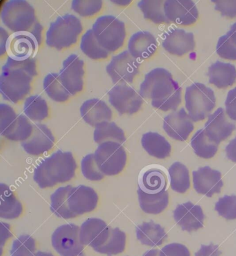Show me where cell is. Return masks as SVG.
I'll use <instances>...</instances> for the list:
<instances>
[{
	"label": "cell",
	"instance_id": "obj_56",
	"mask_svg": "<svg viewBox=\"0 0 236 256\" xmlns=\"http://www.w3.org/2000/svg\"><path fill=\"white\" fill-rule=\"evenodd\" d=\"M34 256H54L53 254L51 253H48V252H38L36 253Z\"/></svg>",
	"mask_w": 236,
	"mask_h": 256
},
{
	"label": "cell",
	"instance_id": "obj_57",
	"mask_svg": "<svg viewBox=\"0 0 236 256\" xmlns=\"http://www.w3.org/2000/svg\"><path fill=\"white\" fill-rule=\"evenodd\" d=\"M78 256H84V254H81L80 255H79Z\"/></svg>",
	"mask_w": 236,
	"mask_h": 256
},
{
	"label": "cell",
	"instance_id": "obj_55",
	"mask_svg": "<svg viewBox=\"0 0 236 256\" xmlns=\"http://www.w3.org/2000/svg\"><path fill=\"white\" fill-rule=\"evenodd\" d=\"M160 250H148L146 253L144 254V256H160Z\"/></svg>",
	"mask_w": 236,
	"mask_h": 256
},
{
	"label": "cell",
	"instance_id": "obj_11",
	"mask_svg": "<svg viewBox=\"0 0 236 256\" xmlns=\"http://www.w3.org/2000/svg\"><path fill=\"white\" fill-rule=\"evenodd\" d=\"M140 62L126 51L113 57L107 66V72L113 84L120 86L132 84L140 73Z\"/></svg>",
	"mask_w": 236,
	"mask_h": 256
},
{
	"label": "cell",
	"instance_id": "obj_47",
	"mask_svg": "<svg viewBox=\"0 0 236 256\" xmlns=\"http://www.w3.org/2000/svg\"><path fill=\"white\" fill-rule=\"evenodd\" d=\"M216 10L220 12L223 17L234 19L236 18V0H214Z\"/></svg>",
	"mask_w": 236,
	"mask_h": 256
},
{
	"label": "cell",
	"instance_id": "obj_46",
	"mask_svg": "<svg viewBox=\"0 0 236 256\" xmlns=\"http://www.w3.org/2000/svg\"><path fill=\"white\" fill-rule=\"evenodd\" d=\"M18 116V115L10 106L6 104H0V133L2 134L15 122Z\"/></svg>",
	"mask_w": 236,
	"mask_h": 256
},
{
	"label": "cell",
	"instance_id": "obj_5",
	"mask_svg": "<svg viewBox=\"0 0 236 256\" xmlns=\"http://www.w3.org/2000/svg\"><path fill=\"white\" fill-rule=\"evenodd\" d=\"M92 30L99 44L109 53H114L124 46L126 38V24L114 16L99 18Z\"/></svg>",
	"mask_w": 236,
	"mask_h": 256
},
{
	"label": "cell",
	"instance_id": "obj_40",
	"mask_svg": "<svg viewBox=\"0 0 236 256\" xmlns=\"http://www.w3.org/2000/svg\"><path fill=\"white\" fill-rule=\"evenodd\" d=\"M80 48L82 52L90 58L92 60H102L108 58L109 52L102 48L99 44L93 30H90L82 36L81 40Z\"/></svg>",
	"mask_w": 236,
	"mask_h": 256
},
{
	"label": "cell",
	"instance_id": "obj_35",
	"mask_svg": "<svg viewBox=\"0 0 236 256\" xmlns=\"http://www.w3.org/2000/svg\"><path fill=\"white\" fill-rule=\"evenodd\" d=\"M166 1L162 0H143L138 3V6L144 14L145 19L152 21L156 24L170 22L167 19L165 14Z\"/></svg>",
	"mask_w": 236,
	"mask_h": 256
},
{
	"label": "cell",
	"instance_id": "obj_54",
	"mask_svg": "<svg viewBox=\"0 0 236 256\" xmlns=\"http://www.w3.org/2000/svg\"><path fill=\"white\" fill-rule=\"evenodd\" d=\"M226 35L228 36L232 42L236 46V23L230 27V30Z\"/></svg>",
	"mask_w": 236,
	"mask_h": 256
},
{
	"label": "cell",
	"instance_id": "obj_3",
	"mask_svg": "<svg viewBox=\"0 0 236 256\" xmlns=\"http://www.w3.org/2000/svg\"><path fill=\"white\" fill-rule=\"evenodd\" d=\"M78 168L72 152L58 150L45 158L34 170V179L40 188H52L70 182Z\"/></svg>",
	"mask_w": 236,
	"mask_h": 256
},
{
	"label": "cell",
	"instance_id": "obj_20",
	"mask_svg": "<svg viewBox=\"0 0 236 256\" xmlns=\"http://www.w3.org/2000/svg\"><path fill=\"white\" fill-rule=\"evenodd\" d=\"M98 201L96 191L86 186L74 187L69 194L70 208L77 216L94 212Z\"/></svg>",
	"mask_w": 236,
	"mask_h": 256
},
{
	"label": "cell",
	"instance_id": "obj_8",
	"mask_svg": "<svg viewBox=\"0 0 236 256\" xmlns=\"http://www.w3.org/2000/svg\"><path fill=\"white\" fill-rule=\"evenodd\" d=\"M1 17L4 24L14 33L27 32L37 22L35 9L24 0L8 2L4 6Z\"/></svg>",
	"mask_w": 236,
	"mask_h": 256
},
{
	"label": "cell",
	"instance_id": "obj_29",
	"mask_svg": "<svg viewBox=\"0 0 236 256\" xmlns=\"http://www.w3.org/2000/svg\"><path fill=\"white\" fill-rule=\"evenodd\" d=\"M142 146L150 156L158 160H164L170 156L172 148L166 138L156 132L144 134Z\"/></svg>",
	"mask_w": 236,
	"mask_h": 256
},
{
	"label": "cell",
	"instance_id": "obj_36",
	"mask_svg": "<svg viewBox=\"0 0 236 256\" xmlns=\"http://www.w3.org/2000/svg\"><path fill=\"white\" fill-rule=\"evenodd\" d=\"M170 186L172 190L184 194L190 188V174L188 169L184 164L176 162L168 170Z\"/></svg>",
	"mask_w": 236,
	"mask_h": 256
},
{
	"label": "cell",
	"instance_id": "obj_19",
	"mask_svg": "<svg viewBox=\"0 0 236 256\" xmlns=\"http://www.w3.org/2000/svg\"><path fill=\"white\" fill-rule=\"evenodd\" d=\"M174 219L184 232H192L203 228L205 216L201 206L187 202L176 207Z\"/></svg>",
	"mask_w": 236,
	"mask_h": 256
},
{
	"label": "cell",
	"instance_id": "obj_17",
	"mask_svg": "<svg viewBox=\"0 0 236 256\" xmlns=\"http://www.w3.org/2000/svg\"><path fill=\"white\" fill-rule=\"evenodd\" d=\"M56 138L51 130L43 124L34 125L32 136L22 146L27 154L40 156L48 152L55 145Z\"/></svg>",
	"mask_w": 236,
	"mask_h": 256
},
{
	"label": "cell",
	"instance_id": "obj_38",
	"mask_svg": "<svg viewBox=\"0 0 236 256\" xmlns=\"http://www.w3.org/2000/svg\"><path fill=\"white\" fill-rule=\"evenodd\" d=\"M24 112L30 120L40 122L48 118L50 110L44 98L40 96H33L25 102Z\"/></svg>",
	"mask_w": 236,
	"mask_h": 256
},
{
	"label": "cell",
	"instance_id": "obj_53",
	"mask_svg": "<svg viewBox=\"0 0 236 256\" xmlns=\"http://www.w3.org/2000/svg\"><path fill=\"white\" fill-rule=\"evenodd\" d=\"M226 153L228 160L236 163V138L232 140L226 148Z\"/></svg>",
	"mask_w": 236,
	"mask_h": 256
},
{
	"label": "cell",
	"instance_id": "obj_24",
	"mask_svg": "<svg viewBox=\"0 0 236 256\" xmlns=\"http://www.w3.org/2000/svg\"><path fill=\"white\" fill-rule=\"evenodd\" d=\"M158 43L152 34L140 32L132 36L128 44V52L136 60H147L156 53Z\"/></svg>",
	"mask_w": 236,
	"mask_h": 256
},
{
	"label": "cell",
	"instance_id": "obj_18",
	"mask_svg": "<svg viewBox=\"0 0 236 256\" xmlns=\"http://www.w3.org/2000/svg\"><path fill=\"white\" fill-rule=\"evenodd\" d=\"M192 118L185 110L172 112L164 120V129L171 138L179 142H186L194 130Z\"/></svg>",
	"mask_w": 236,
	"mask_h": 256
},
{
	"label": "cell",
	"instance_id": "obj_44",
	"mask_svg": "<svg viewBox=\"0 0 236 256\" xmlns=\"http://www.w3.org/2000/svg\"><path fill=\"white\" fill-rule=\"evenodd\" d=\"M216 210L219 216L228 220H236V196H224L216 205Z\"/></svg>",
	"mask_w": 236,
	"mask_h": 256
},
{
	"label": "cell",
	"instance_id": "obj_13",
	"mask_svg": "<svg viewBox=\"0 0 236 256\" xmlns=\"http://www.w3.org/2000/svg\"><path fill=\"white\" fill-rule=\"evenodd\" d=\"M84 61L75 54L63 62L59 76L63 86L72 96L76 95L84 90Z\"/></svg>",
	"mask_w": 236,
	"mask_h": 256
},
{
	"label": "cell",
	"instance_id": "obj_37",
	"mask_svg": "<svg viewBox=\"0 0 236 256\" xmlns=\"http://www.w3.org/2000/svg\"><path fill=\"white\" fill-rule=\"evenodd\" d=\"M44 90L46 94L54 102H64L69 100L71 94L63 86L60 81V76L58 74H50L45 77Z\"/></svg>",
	"mask_w": 236,
	"mask_h": 256
},
{
	"label": "cell",
	"instance_id": "obj_14",
	"mask_svg": "<svg viewBox=\"0 0 236 256\" xmlns=\"http://www.w3.org/2000/svg\"><path fill=\"white\" fill-rule=\"evenodd\" d=\"M164 9L167 19L181 26L194 24L199 18L198 7L190 0H167Z\"/></svg>",
	"mask_w": 236,
	"mask_h": 256
},
{
	"label": "cell",
	"instance_id": "obj_39",
	"mask_svg": "<svg viewBox=\"0 0 236 256\" xmlns=\"http://www.w3.org/2000/svg\"><path fill=\"white\" fill-rule=\"evenodd\" d=\"M127 236L120 228H112L110 236L105 244L94 250L97 253L109 256L124 253L126 250Z\"/></svg>",
	"mask_w": 236,
	"mask_h": 256
},
{
	"label": "cell",
	"instance_id": "obj_28",
	"mask_svg": "<svg viewBox=\"0 0 236 256\" xmlns=\"http://www.w3.org/2000/svg\"><path fill=\"white\" fill-rule=\"evenodd\" d=\"M0 191V218L6 220H16L20 217L23 212V206L10 187L4 184H1Z\"/></svg>",
	"mask_w": 236,
	"mask_h": 256
},
{
	"label": "cell",
	"instance_id": "obj_16",
	"mask_svg": "<svg viewBox=\"0 0 236 256\" xmlns=\"http://www.w3.org/2000/svg\"><path fill=\"white\" fill-rule=\"evenodd\" d=\"M192 176L194 190L208 198L220 194L224 186L221 172L210 167L201 168L192 172Z\"/></svg>",
	"mask_w": 236,
	"mask_h": 256
},
{
	"label": "cell",
	"instance_id": "obj_42",
	"mask_svg": "<svg viewBox=\"0 0 236 256\" xmlns=\"http://www.w3.org/2000/svg\"><path fill=\"white\" fill-rule=\"evenodd\" d=\"M72 7L81 17H91L102 10V2L100 0H75L72 2Z\"/></svg>",
	"mask_w": 236,
	"mask_h": 256
},
{
	"label": "cell",
	"instance_id": "obj_7",
	"mask_svg": "<svg viewBox=\"0 0 236 256\" xmlns=\"http://www.w3.org/2000/svg\"><path fill=\"white\" fill-rule=\"evenodd\" d=\"M43 26L36 22L30 30L14 33L10 36L6 54L14 60H28L34 55L42 42Z\"/></svg>",
	"mask_w": 236,
	"mask_h": 256
},
{
	"label": "cell",
	"instance_id": "obj_21",
	"mask_svg": "<svg viewBox=\"0 0 236 256\" xmlns=\"http://www.w3.org/2000/svg\"><path fill=\"white\" fill-rule=\"evenodd\" d=\"M162 45L169 54L179 57L190 53L196 48L194 34L187 33L180 28H171L166 33Z\"/></svg>",
	"mask_w": 236,
	"mask_h": 256
},
{
	"label": "cell",
	"instance_id": "obj_9",
	"mask_svg": "<svg viewBox=\"0 0 236 256\" xmlns=\"http://www.w3.org/2000/svg\"><path fill=\"white\" fill-rule=\"evenodd\" d=\"M97 165L105 176H116L125 168L127 153L122 144L106 142L100 144L94 154Z\"/></svg>",
	"mask_w": 236,
	"mask_h": 256
},
{
	"label": "cell",
	"instance_id": "obj_25",
	"mask_svg": "<svg viewBox=\"0 0 236 256\" xmlns=\"http://www.w3.org/2000/svg\"><path fill=\"white\" fill-rule=\"evenodd\" d=\"M210 82L218 89H226L236 82V68L230 63L218 61L208 70Z\"/></svg>",
	"mask_w": 236,
	"mask_h": 256
},
{
	"label": "cell",
	"instance_id": "obj_33",
	"mask_svg": "<svg viewBox=\"0 0 236 256\" xmlns=\"http://www.w3.org/2000/svg\"><path fill=\"white\" fill-rule=\"evenodd\" d=\"M94 140L96 144L116 142L122 144L126 142L125 132L115 122H106L97 126L94 133Z\"/></svg>",
	"mask_w": 236,
	"mask_h": 256
},
{
	"label": "cell",
	"instance_id": "obj_52",
	"mask_svg": "<svg viewBox=\"0 0 236 256\" xmlns=\"http://www.w3.org/2000/svg\"><path fill=\"white\" fill-rule=\"evenodd\" d=\"M10 226L8 224L1 222V245L2 248L6 242L7 240L12 238Z\"/></svg>",
	"mask_w": 236,
	"mask_h": 256
},
{
	"label": "cell",
	"instance_id": "obj_6",
	"mask_svg": "<svg viewBox=\"0 0 236 256\" xmlns=\"http://www.w3.org/2000/svg\"><path fill=\"white\" fill-rule=\"evenodd\" d=\"M185 100L189 116L194 122H201L210 117L216 106L215 93L202 84H194L187 88Z\"/></svg>",
	"mask_w": 236,
	"mask_h": 256
},
{
	"label": "cell",
	"instance_id": "obj_34",
	"mask_svg": "<svg viewBox=\"0 0 236 256\" xmlns=\"http://www.w3.org/2000/svg\"><path fill=\"white\" fill-rule=\"evenodd\" d=\"M190 144L196 154L205 160L214 158L218 151V144L210 140L204 129L200 130L196 133Z\"/></svg>",
	"mask_w": 236,
	"mask_h": 256
},
{
	"label": "cell",
	"instance_id": "obj_49",
	"mask_svg": "<svg viewBox=\"0 0 236 256\" xmlns=\"http://www.w3.org/2000/svg\"><path fill=\"white\" fill-rule=\"evenodd\" d=\"M225 106L228 117L236 122V88L228 92Z\"/></svg>",
	"mask_w": 236,
	"mask_h": 256
},
{
	"label": "cell",
	"instance_id": "obj_1",
	"mask_svg": "<svg viewBox=\"0 0 236 256\" xmlns=\"http://www.w3.org/2000/svg\"><path fill=\"white\" fill-rule=\"evenodd\" d=\"M182 89L170 72L163 68L152 70L146 76L140 94L152 100V106L163 112L176 111L182 102Z\"/></svg>",
	"mask_w": 236,
	"mask_h": 256
},
{
	"label": "cell",
	"instance_id": "obj_27",
	"mask_svg": "<svg viewBox=\"0 0 236 256\" xmlns=\"http://www.w3.org/2000/svg\"><path fill=\"white\" fill-rule=\"evenodd\" d=\"M136 232L138 240L142 244L150 248L161 246L168 238L164 228L154 222L140 225L136 227Z\"/></svg>",
	"mask_w": 236,
	"mask_h": 256
},
{
	"label": "cell",
	"instance_id": "obj_31",
	"mask_svg": "<svg viewBox=\"0 0 236 256\" xmlns=\"http://www.w3.org/2000/svg\"><path fill=\"white\" fill-rule=\"evenodd\" d=\"M73 188L72 186L61 187L52 194L50 208L58 218L70 220L78 217L72 212L69 206V194Z\"/></svg>",
	"mask_w": 236,
	"mask_h": 256
},
{
	"label": "cell",
	"instance_id": "obj_50",
	"mask_svg": "<svg viewBox=\"0 0 236 256\" xmlns=\"http://www.w3.org/2000/svg\"><path fill=\"white\" fill-rule=\"evenodd\" d=\"M221 254L218 246L210 244L208 246L202 245L200 250L196 254V256H220Z\"/></svg>",
	"mask_w": 236,
	"mask_h": 256
},
{
	"label": "cell",
	"instance_id": "obj_22",
	"mask_svg": "<svg viewBox=\"0 0 236 256\" xmlns=\"http://www.w3.org/2000/svg\"><path fill=\"white\" fill-rule=\"evenodd\" d=\"M236 129L235 124L228 120L222 108L210 115L204 128L210 140L218 145L228 140Z\"/></svg>",
	"mask_w": 236,
	"mask_h": 256
},
{
	"label": "cell",
	"instance_id": "obj_23",
	"mask_svg": "<svg viewBox=\"0 0 236 256\" xmlns=\"http://www.w3.org/2000/svg\"><path fill=\"white\" fill-rule=\"evenodd\" d=\"M82 120L92 127L96 128L100 124L110 122L112 111L106 102L94 98L84 102L80 108Z\"/></svg>",
	"mask_w": 236,
	"mask_h": 256
},
{
	"label": "cell",
	"instance_id": "obj_45",
	"mask_svg": "<svg viewBox=\"0 0 236 256\" xmlns=\"http://www.w3.org/2000/svg\"><path fill=\"white\" fill-rule=\"evenodd\" d=\"M217 54L222 58L228 60H236V46L228 35L219 39L217 45Z\"/></svg>",
	"mask_w": 236,
	"mask_h": 256
},
{
	"label": "cell",
	"instance_id": "obj_4",
	"mask_svg": "<svg viewBox=\"0 0 236 256\" xmlns=\"http://www.w3.org/2000/svg\"><path fill=\"white\" fill-rule=\"evenodd\" d=\"M84 30L82 23L74 16H63L52 23L46 33V44L50 48L62 51L78 41Z\"/></svg>",
	"mask_w": 236,
	"mask_h": 256
},
{
	"label": "cell",
	"instance_id": "obj_12",
	"mask_svg": "<svg viewBox=\"0 0 236 256\" xmlns=\"http://www.w3.org/2000/svg\"><path fill=\"white\" fill-rule=\"evenodd\" d=\"M108 96L112 106L122 115L134 114L140 110L144 104L143 97L127 84L114 86Z\"/></svg>",
	"mask_w": 236,
	"mask_h": 256
},
{
	"label": "cell",
	"instance_id": "obj_10",
	"mask_svg": "<svg viewBox=\"0 0 236 256\" xmlns=\"http://www.w3.org/2000/svg\"><path fill=\"white\" fill-rule=\"evenodd\" d=\"M80 227L74 224L62 225L52 236V246L61 256H78L82 254L84 245L80 239Z\"/></svg>",
	"mask_w": 236,
	"mask_h": 256
},
{
	"label": "cell",
	"instance_id": "obj_26",
	"mask_svg": "<svg viewBox=\"0 0 236 256\" xmlns=\"http://www.w3.org/2000/svg\"><path fill=\"white\" fill-rule=\"evenodd\" d=\"M167 178L164 172L158 168H150L140 174L138 189L148 194H158L166 191Z\"/></svg>",
	"mask_w": 236,
	"mask_h": 256
},
{
	"label": "cell",
	"instance_id": "obj_51",
	"mask_svg": "<svg viewBox=\"0 0 236 256\" xmlns=\"http://www.w3.org/2000/svg\"><path fill=\"white\" fill-rule=\"evenodd\" d=\"M0 43H1V48H0V55L2 56L4 54L6 53L7 44H8L9 35L8 32L6 30H4L3 28H0Z\"/></svg>",
	"mask_w": 236,
	"mask_h": 256
},
{
	"label": "cell",
	"instance_id": "obj_2",
	"mask_svg": "<svg viewBox=\"0 0 236 256\" xmlns=\"http://www.w3.org/2000/svg\"><path fill=\"white\" fill-rule=\"evenodd\" d=\"M38 75L34 58L14 60L8 58L0 76V92L3 98L17 104L30 93L34 77Z\"/></svg>",
	"mask_w": 236,
	"mask_h": 256
},
{
	"label": "cell",
	"instance_id": "obj_43",
	"mask_svg": "<svg viewBox=\"0 0 236 256\" xmlns=\"http://www.w3.org/2000/svg\"><path fill=\"white\" fill-rule=\"evenodd\" d=\"M81 170L86 179L91 182H100L105 178V174L102 172L97 165L94 154L87 155L81 162Z\"/></svg>",
	"mask_w": 236,
	"mask_h": 256
},
{
	"label": "cell",
	"instance_id": "obj_32",
	"mask_svg": "<svg viewBox=\"0 0 236 256\" xmlns=\"http://www.w3.org/2000/svg\"><path fill=\"white\" fill-rule=\"evenodd\" d=\"M33 131L34 126L28 117L20 114L1 135L12 142L22 143L30 138Z\"/></svg>",
	"mask_w": 236,
	"mask_h": 256
},
{
	"label": "cell",
	"instance_id": "obj_41",
	"mask_svg": "<svg viewBox=\"0 0 236 256\" xmlns=\"http://www.w3.org/2000/svg\"><path fill=\"white\" fill-rule=\"evenodd\" d=\"M36 252L35 240L32 236L23 235L14 241L10 250V256H34Z\"/></svg>",
	"mask_w": 236,
	"mask_h": 256
},
{
	"label": "cell",
	"instance_id": "obj_48",
	"mask_svg": "<svg viewBox=\"0 0 236 256\" xmlns=\"http://www.w3.org/2000/svg\"><path fill=\"white\" fill-rule=\"evenodd\" d=\"M160 256H190V253L184 245L174 243L162 248Z\"/></svg>",
	"mask_w": 236,
	"mask_h": 256
},
{
	"label": "cell",
	"instance_id": "obj_30",
	"mask_svg": "<svg viewBox=\"0 0 236 256\" xmlns=\"http://www.w3.org/2000/svg\"><path fill=\"white\" fill-rule=\"evenodd\" d=\"M138 192L140 208L146 214H161L169 204V194L167 191L158 194H148L138 189Z\"/></svg>",
	"mask_w": 236,
	"mask_h": 256
},
{
	"label": "cell",
	"instance_id": "obj_15",
	"mask_svg": "<svg viewBox=\"0 0 236 256\" xmlns=\"http://www.w3.org/2000/svg\"><path fill=\"white\" fill-rule=\"evenodd\" d=\"M112 228L105 221L98 218H90L80 227V239L84 246L96 250L106 244L110 236Z\"/></svg>",
	"mask_w": 236,
	"mask_h": 256
}]
</instances>
